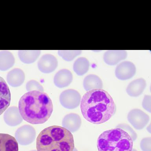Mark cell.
Returning <instances> with one entry per match:
<instances>
[{
	"label": "cell",
	"mask_w": 151,
	"mask_h": 151,
	"mask_svg": "<svg viewBox=\"0 0 151 151\" xmlns=\"http://www.w3.org/2000/svg\"><path fill=\"white\" fill-rule=\"evenodd\" d=\"M83 117L95 124L109 120L116 111V106L110 94L104 90L94 89L85 93L80 102Z\"/></svg>",
	"instance_id": "1"
},
{
	"label": "cell",
	"mask_w": 151,
	"mask_h": 151,
	"mask_svg": "<svg viewBox=\"0 0 151 151\" xmlns=\"http://www.w3.org/2000/svg\"><path fill=\"white\" fill-rule=\"evenodd\" d=\"M19 110L22 119L32 124L46 122L53 111L51 99L47 93L34 91L27 92L20 99Z\"/></svg>",
	"instance_id": "2"
},
{
	"label": "cell",
	"mask_w": 151,
	"mask_h": 151,
	"mask_svg": "<svg viewBox=\"0 0 151 151\" xmlns=\"http://www.w3.org/2000/svg\"><path fill=\"white\" fill-rule=\"evenodd\" d=\"M36 148L37 151H73L74 138L72 133L64 127L50 126L38 136Z\"/></svg>",
	"instance_id": "3"
},
{
	"label": "cell",
	"mask_w": 151,
	"mask_h": 151,
	"mask_svg": "<svg viewBox=\"0 0 151 151\" xmlns=\"http://www.w3.org/2000/svg\"><path fill=\"white\" fill-rule=\"evenodd\" d=\"M133 141L129 134L120 128L105 131L97 140L99 151H132Z\"/></svg>",
	"instance_id": "4"
},
{
	"label": "cell",
	"mask_w": 151,
	"mask_h": 151,
	"mask_svg": "<svg viewBox=\"0 0 151 151\" xmlns=\"http://www.w3.org/2000/svg\"><path fill=\"white\" fill-rule=\"evenodd\" d=\"M81 96L75 90L69 89L62 92L60 96V104L65 108L74 109L77 108L81 102Z\"/></svg>",
	"instance_id": "5"
},
{
	"label": "cell",
	"mask_w": 151,
	"mask_h": 151,
	"mask_svg": "<svg viewBox=\"0 0 151 151\" xmlns=\"http://www.w3.org/2000/svg\"><path fill=\"white\" fill-rule=\"evenodd\" d=\"M36 133L35 128L30 125H25L19 127L15 133V138L19 145L27 146L35 140Z\"/></svg>",
	"instance_id": "6"
},
{
	"label": "cell",
	"mask_w": 151,
	"mask_h": 151,
	"mask_svg": "<svg viewBox=\"0 0 151 151\" xmlns=\"http://www.w3.org/2000/svg\"><path fill=\"white\" fill-rule=\"evenodd\" d=\"M127 118L130 123L137 130L142 129L147 125L150 120L149 116L138 109L130 111Z\"/></svg>",
	"instance_id": "7"
},
{
	"label": "cell",
	"mask_w": 151,
	"mask_h": 151,
	"mask_svg": "<svg viewBox=\"0 0 151 151\" xmlns=\"http://www.w3.org/2000/svg\"><path fill=\"white\" fill-rule=\"evenodd\" d=\"M136 71L135 66L133 63L125 61L117 66L115 69V75L119 80H127L134 76Z\"/></svg>",
	"instance_id": "8"
},
{
	"label": "cell",
	"mask_w": 151,
	"mask_h": 151,
	"mask_svg": "<svg viewBox=\"0 0 151 151\" xmlns=\"http://www.w3.org/2000/svg\"><path fill=\"white\" fill-rule=\"evenodd\" d=\"M57 59L51 54H46L42 55L38 62L39 69L42 73L48 74L55 70L58 67Z\"/></svg>",
	"instance_id": "9"
},
{
	"label": "cell",
	"mask_w": 151,
	"mask_h": 151,
	"mask_svg": "<svg viewBox=\"0 0 151 151\" xmlns=\"http://www.w3.org/2000/svg\"><path fill=\"white\" fill-rule=\"evenodd\" d=\"M11 101V93L4 79L0 76V115L8 108Z\"/></svg>",
	"instance_id": "10"
},
{
	"label": "cell",
	"mask_w": 151,
	"mask_h": 151,
	"mask_svg": "<svg viewBox=\"0 0 151 151\" xmlns=\"http://www.w3.org/2000/svg\"><path fill=\"white\" fill-rule=\"evenodd\" d=\"M5 122L9 126H16L19 125L23 121L19 108L15 106L7 109L4 114Z\"/></svg>",
	"instance_id": "11"
},
{
	"label": "cell",
	"mask_w": 151,
	"mask_h": 151,
	"mask_svg": "<svg viewBox=\"0 0 151 151\" xmlns=\"http://www.w3.org/2000/svg\"><path fill=\"white\" fill-rule=\"evenodd\" d=\"M81 120L78 114L76 113H70L65 116L63 119L62 124L63 127L74 133L78 130L81 127Z\"/></svg>",
	"instance_id": "12"
},
{
	"label": "cell",
	"mask_w": 151,
	"mask_h": 151,
	"mask_svg": "<svg viewBox=\"0 0 151 151\" xmlns=\"http://www.w3.org/2000/svg\"><path fill=\"white\" fill-rule=\"evenodd\" d=\"M73 76L71 72L66 69H61L55 74L54 82L55 86L60 88L67 87L73 81Z\"/></svg>",
	"instance_id": "13"
},
{
	"label": "cell",
	"mask_w": 151,
	"mask_h": 151,
	"mask_svg": "<svg viewBox=\"0 0 151 151\" xmlns=\"http://www.w3.org/2000/svg\"><path fill=\"white\" fill-rule=\"evenodd\" d=\"M18 143L14 137L0 133V151H18Z\"/></svg>",
	"instance_id": "14"
},
{
	"label": "cell",
	"mask_w": 151,
	"mask_h": 151,
	"mask_svg": "<svg viewBox=\"0 0 151 151\" xmlns=\"http://www.w3.org/2000/svg\"><path fill=\"white\" fill-rule=\"evenodd\" d=\"M127 56V52L125 50H108L104 54L103 58L106 64L114 65L124 60Z\"/></svg>",
	"instance_id": "15"
},
{
	"label": "cell",
	"mask_w": 151,
	"mask_h": 151,
	"mask_svg": "<svg viewBox=\"0 0 151 151\" xmlns=\"http://www.w3.org/2000/svg\"><path fill=\"white\" fill-rule=\"evenodd\" d=\"M25 76L23 71L19 68H14L7 74L8 83L12 87H16L21 86L24 82Z\"/></svg>",
	"instance_id": "16"
},
{
	"label": "cell",
	"mask_w": 151,
	"mask_h": 151,
	"mask_svg": "<svg viewBox=\"0 0 151 151\" xmlns=\"http://www.w3.org/2000/svg\"><path fill=\"white\" fill-rule=\"evenodd\" d=\"M146 86V81L144 79H136L128 85L126 92L130 96L138 97L142 94Z\"/></svg>",
	"instance_id": "17"
},
{
	"label": "cell",
	"mask_w": 151,
	"mask_h": 151,
	"mask_svg": "<svg viewBox=\"0 0 151 151\" xmlns=\"http://www.w3.org/2000/svg\"><path fill=\"white\" fill-rule=\"evenodd\" d=\"M83 86L85 90L88 91L92 89H101L103 83L102 80L97 76L89 74L84 79Z\"/></svg>",
	"instance_id": "18"
},
{
	"label": "cell",
	"mask_w": 151,
	"mask_h": 151,
	"mask_svg": "<svg viewBox=\"0 0 151 151\" xmlns=\"http://www.w3.org/2000/svg\"><path fill=\"white\" fill-rule=\"evenodd\" d=\"M15 63V58L11 52L0 51V70L6 71L11 68Z\"/></svg>",
	"instance_id": "19"
},
{
	"label": "cell",
	"mask_w": 151,
	"mask_h": 151,
	"mask_svg": "<svg viewBox=\"0 0 151 151\" xmlns=\"http://www.w3.org/2000/svg\"><path fill=\"white\" fill-rule=\"evenodd\" d=\"M40 53V50H19L18 55L22 62L26 64H30L36 61Z\"/></svg>",
	"instance_id": "20"
},
{
	"label": "cell",
	"mask_w": 151,
	"mask_h": 151,
	"mask_svg": "<svg viewBox=\"0 0 151 151\" xmlns=\"http://www.w3.org/2000/svg\"><path fill=\"white\" fill-rule=\"evenodd\" d=\"M89 63L86 58H78L76 60L73 65L74 71L78 75L81 76L87 73L89 69Z\"/></svg>",
	"instance_id": "21"
},
{
	"label": "cell",
	"mask_w": 151,
	"mask_h": 151,
	"mask_svg": "<svg viewBox=\"0 0 151 151\" xmlns=\"http://www.w3.org/2000/svg\"><path fill=\"white\" fill-rule=\"evenodd\" d=\"M81 53V50H59V55L61 56L65 61H72L78 55Z\"/></svg>",
	"instance_id": "22"
},
{
	"label": "cell",
	"mask_w": 151,
	"mask_h": 151,
	"mask_svg": "<svg viewBox=\"0 0 151 151\" xmlns=\"http://www.w3.org/2000/svg\"><path fill=\"white\" fill-rule=\"evenodd\" d=\"M26 89L28 92L37 91L43 92L44 88L42 85L36 80H31L28 81L26 84Z\"/></svg>",
	"instance_id": "23"
},
{
	"label": "cell",
	"mask_w": 151,
	"mask_h": 151,
	"mask_svg": "<svg viewBox=\"0 0 151 151\" xmlns=\"http://www.w3.org/2000/svg\"><path fill=\"white\" fill-rule=\"evenodd\" d=\"M116 128L121 129L128 133L130 136L133 142L135 141L137 138V135L134 130L128 124H120L116 126Z\"/></svg>",
	"instance_id": "24"
},
{
	"label": "cell",
	"mask_w": 151,
	"mask_h": 151,
	"mask_svg": "<svg viewBox=\"0 0 151 151\" xmlns=\"http://www.w3.org/2000/svg\"><path fill=\"white\" fill-rule=\"evenodd\" d=\"M140 147L142 151H151V138L143 139L140 142Z\"/></svg>",
	"instance_id": "25"
},
{
	"label": "cell",
	"mask_w": 151,
	"mask_h": 151,
	"mask_svg": "<svg viewBox=\"0 0 151 151\" xmlns=\"http://www.w3.org/2000/svg\"><path fill=\"white\" fill-rule=\"evenodd\" d=\"M142 107L147 111L151 112V96L150 95H145L143 100Z\"/></svg>",
	"instance_id": "26"
},
{
	"label": "cell",
	"mask_w": 151,
	"mask_h": 151,
	"mask_svg": "<svg viewBox=\"0 0 151 151\" xmlns=\"http://www.w3.org/2000/svg\"><path fill=\"white\" fill-rule=\"evenodd\" d=\"M147 131H148L150 133H151V125H150L149 126L147 127Z\"/></svg>",
	"instance_id": "27"
},
{
	"label": "cell",
	"mask_w": 151,
	"mask_h": 151,
	"mask_svg": "<svg viewBox=\"0 0 151 151\" xmlns=\"http://www.w3.org/2000/svg\"><path fill=\"white\" fill-rule=\"evenodd\" d=\"M73 151H78V150L76 148H75V147H74V150H73Z\"/></svg>",
	"instance_id": "28"
},
{
	"label": "cell",
	"mask_w": 151,
	"mask_h": 151,
	"mask_svg": "<svg viewBox=\"0 0 151 151\" xmlns=\"http://www.w3.org/2000/svg\"><path fill=\"white\" fill-rule=\"evenodd\" d=\"M132 151H137L136 150L134 149H133Z\"/></svg>",
	"instance_id": "29"
},
{
	"label": "cell",
	"mask_w": 151,
	"mask_h": 151,
	"mask_svg": "<svg viewBox=\"0 0 151 151\" xmlns=\"http://www.w3.org/2000/svg\"><path fill=\"white\" fill-rule=\"evenodd\" d=\"M37 151L35 150H32V151Z\"/></svg>",
	"instance_id": "30"
}]
</instances>
